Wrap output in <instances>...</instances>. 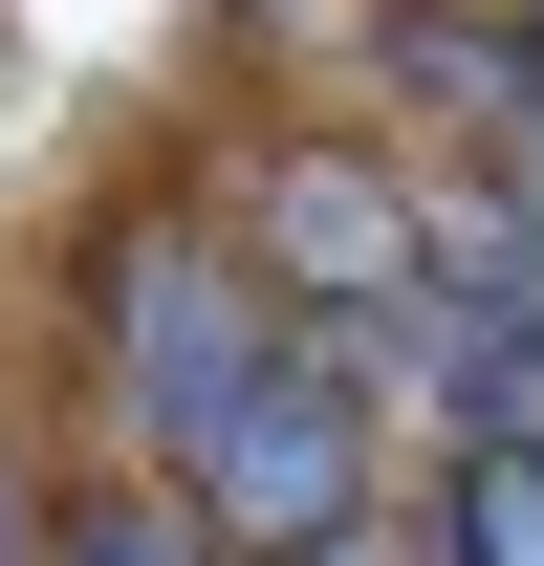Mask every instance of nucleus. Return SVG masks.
Masks as SVG:
<instances>
[{
    "mask_svg": "<svg viewBox=\"0 0 544 566\" xmlns=\"http://www.w3.org/2000/svg\"><path fill=\"white\" fill-rule=\"evenodd\" d=\"M283 349H305V327H283V283L240 262L218 218L153 197V218H109V240H87V392H109V436H132L153 480H175V458H197Z\"/></svg>",
    "mask_w": 544,
    "mask_h": 566,
    "instance_id": "obj_1",
    "label": "nucleus"
},
{
    "mask_svg": "<svg viewBox=\"0 0 544 566\" xmlns=\"http://www.w3.org/2000/svg\"><path fill=\"white\" fill-rule=\"evenodd\" d=\"M44 566H218V523L132 458V480H66V545H44Z\"/></svg>",
    "mask_w": 544,
    "mask_h": 566,
    "instance_id": "obj_2",
    "label": "nucleus"
},
{
    "mask_svg": "<svg viewBox=\"0 0 544 566\" xmlns=\"http://www.w3.org/2000/svg\"><path fill=\"white\" fill-rule=\"evenodd\" d=\"M44 545H66V501H44V458L0 436V566H44Z\"/></svg>",
    "mask_w": 544,
    "mask_h": 566,
    "instance_id": "obj_3",
    "label": "nucleus"
},
{
    "mask_svg": "<svg viewBox=\"0 0 544 566\" xmlns=\"http://www.w3.org/2000/svg\"><path fill=\"white\" fill-rule=\"evenodd\" d=\"M501 22H544V0H501Z\"/></svg>",
    "mask_w": 544,
    "mask_h": 566,
    "instance_id": "obj_4",
    "label": "nucleus"
}]
</instances>
